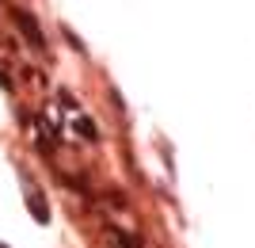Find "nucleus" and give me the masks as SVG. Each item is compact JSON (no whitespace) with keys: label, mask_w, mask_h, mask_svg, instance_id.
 <instances>
[{"label":"nucleus","mask_w":255,"mask_h":248,"mask_svg":"<svg viewBox=\"0 0 255 248\" xmlns=\"http://www.w3.org/2000/svg\"><path fill=\"white\" fill-rule=\"evenodd\" d=\"M15 19H19V27H23V31L31 34V42H34V46H42V34H38V23H34L31 15H23V11H15Z\"/></svg>","instance_id":"nucleus-1"},{"label":"nucleus","mask_w":255,"mask_h":248,"mask_svg":"<svg viewBox=\"0 0 255 248\" xmlns=\"http://www.w3.org/2000/svg\"><path fill=\"white\" fill-rule=\"evenodd\" d=\"M27 203H31V210H34V222H50V210H46V203L38 199V195H27Z\"/></svg>","instance_id":"nucleus-2"},{"label":"nucleus","mask_w":255,"mask_h":248,"mask_svg":"<svg viewBox=\"0 0 255 248\" xmlns=\"http://www.w3.org/2000/svg\"><path fill=\"white\" fill-rule=\"evenodd\" d=\"M76 130H80L84 138H96V126H92V122H88V119H80V122H76Z\"/></svg>","instance_id":"nucleus-3"}]
</instances>
